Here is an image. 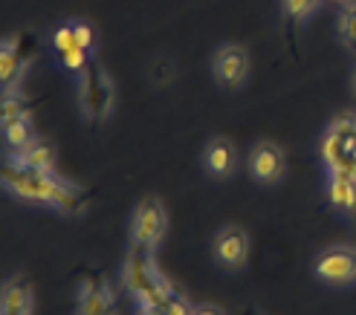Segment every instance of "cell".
<instances>
[{"label": "cell", "instance_id": "cell-22", "mask_svg": "<svg viewBox=\"0 0 356 315\" xmlns=\"http://www.w3.org/2000/svg\"><path fill=\"white\" fill-rule=\"evenodd\" d=\"M73 24H76V35H79L81 46H84L87 52H93V49H96V32H93V26L87 24V21H73Z\"/></svg>", "mask_w": 356, "mask_h": 315}, {"label": "cell", "instance_id": "cell-24", "mask_svg": "<svg viewBox=\"0 0 356 315\" xmlns=\"http://www.w3.org/2000/svg\"><path fill=\"white\" fill-rule=\"evenodd\" d=\"M136 315H165V309L163 307H139Z\"/></svg>", "mask_w": 356, "mask_h": 315}, {"label": "cell", "instance_id": "cell-14", "mask_svg": "<svg viewBox=\"0 0 356 315\" xmlns=\"http://www.w3.org/2000/svg\"><path fill=\"white\" fill-rule=\"evenodd\" d=\"M32 287L26 284V278H12L3 287V295H0V312H15V315H32Z\"/></svg>", "mask_w": 356, "mask_h": 315}, {"label": "cell", "instance_id": "cell-28", "mask_svg": "<svg viewBox=\"0 0 356 315\" xmlns=\"http://www.w3.org/2000/svg\"><path fill=\"white\" fill-rule=\"evenodd\" d=\"M111 315H116V312H111Z\"/></svg>", "mask_w": 356, "mask_h": 315}, {"label": "cell", "instance_id": "cell-26", "mask_svg": "<svg viewBox=\"0 0 356 315\" xmlns=\"http://www.w3.org/2000/svg\"><path fill=\"white\" fill-rule=\"evenodd\" d=\"M353 93H356V73H353Z\"/></svg>", "mask_w": 356, "mask_h": 315}, {"label": "cell", "instance_id": "cell-25", "mask_svg": "<svg viewBox=\"0 0 356 315\" xmlns=\"http://www.w3.org/2000/svg\"><path fill=\"white\" fill-rule=\"evenodd\" d=\"M333 3H342L345 6V3H350V0H333Z\"/></svg>", "mask_w": 356, "mask_h": 315}, {"label": "cell", "instance_id": "cell-27", "mask_svg": "<svg viewBox=\"0 0 356 315\" xmlns=\"http://www.w3.org/2000/svg\"><path fill=\"white\" fill-rule=\"evenodd\" d=\"M0 315H15V312H0Z\"/></svg>", "mask_w": 356, "mask_h": 315}, {"label": "cell", "instance_id": "cell-2", "mask_svg": "<svg viewBox=\"0 0 356 315\" xmlns=\"http://www.w3.org/2000/svg\"><path fill=\"white\" fill-rule=\"evenodd\" d=\"M322 160L327 173H345L356 180V116L345 113L327 128L322 139Z\"/></svg>", "mask_w": 356, "mask_h": 315}, {"label": "cell", "instance_id": "cell-3", "mask_svg": "<svg viewBox=\"0 0 356 315\" xmlns=\"http://www.w3.org/2000/svg\"><path fill=\"white\" fill-rule=\"evenodd\" d=\"M79 99L81 110L90 121H104L111 116L113 108V84L104 76V69L90 58V64L84 67L81 81H79Z\"/></svg>", "mask_w": 356, "mask_h": 315}, {"label": "cell", "instance_id": "cell-18", "mask_svg": "<svg viewBox=\"0 0 356 315\" xmlns=\"http://www.w3.org/2000/svg\"><path fill=\"white\" fill-rule=\"evenodd\" d=\"M318 3H322V0H284V17H287V24L296 29L305 17H310L316 12Z\"/></svg>", "mask_w": 356, "mask_h": 315}, {"label": "cell", "instance_id": "cell-8", "mask_svg": "<svg viewBox=\"0 0 356 315\" xmlns=\"http://www.w3.org/2000/svg\"><path fill=\"white\" fill-rule=\"evenodd\" d=\"M215 260L223 269H241L249 257V235L241 225H223L215 235Z\"/></svg>", "mask_w": 356, "mask_h": 315}, {"label": "cell", "instance_id": "cell-11", "mask_svg": "<svg viewBox=\"0 0 356 315\" xmlns=\"http://www.w3.org/2000/svg\"><path fill=\"white\" fill-rule=\"evenodd\" d=\"M76 304H79V315H111L116 312L113 304V289L102 281V278H87L79 287V295H76Z\"/></svg>", "mask_w": 356, "mask_h": 315}, {"label": "cell", "instance_id": "cell-7", "mask_svg": "<svg viewBox=\"0 0 356 315\" xmlns=\"http://www.w3.org/2000/svg\"><path fill=\"white\" fill-rule=\"evenodd\" d=\"M249 173L264 185H275L287 173V156L275 142H258L249 151Z\"/></svg>", "mask_w": 356, "mask_h": 315}, {"label": "cell", "instance_id": "cell-15", "mask_svg": "<svg viewBox=\"0 0 356 315\" xmlns=\"http://www.w3.org/2000/svg\"><path fill=\"white\" fill-rule=\"evenodd\" d=\"M12 162L24 165V168H32V171H47V173H52V171H56V151H52V145L44 142V139H35L29 148L12 153Z\"/></svg>", "mask_w": 356, "mask_h": 315}, {"label": "cell", "instance_id": "cell-1", "mask_svg": "<svg viewBox=\"0 0 356 315\" xmlns=\"http://www.w3.org/2000/svg\"><path fill=\"white\" fill-rule=\"evenodd\" d=\"M3 185L9 188V194L17 200H26V203H38V205H49V208H58L61 214H79L84 208V188L73 185L61 180L56 171L47 173V171H32L24 168L17 162H6L3 168Z\"/></svg>", "mask_w": 356, "mask_h": 315}, {"label": "cell", "instance_id": "cell-23", "mask_svg": "<svg viewBox=\"0 0 356 315\" xmlns=\"http://www.w3.org/2000/svg\"><path fill=\"white\" fill-rule=\"evenodd\" d=\"M194 315H226V312H223L218 304H200Z\"/></svg>", "mask_w": 356, "mask_h": 315}, {"label": "cell", "instance_id": "cell-13", "mask_svg": "<svg viewBox=\"0 0 356 315\" xmlns=\"http://www.w3.org/2000/svg\"><path fill=\"white\" fill-rule=\"evenodd\" d=\"M26 61H29V58H26L21 41L3 38V44H0V81H3L6 90L17 84V78H21Z\"/></svg>", "mask_w": 356, "mask_h": 315}, {"label": "cell", "instance_id": "cell-19", "mask_svg": "<svg viewBox=\"0 0 356 315\" xmlns=\"http://www.w3.org/2000/svg\"><path fill=\"white\" fill-rule=\"evenodd\" d=\"M29 113V108H26V101H24V96L21 93H15V90H6L3 93V101H0V121H12V119H17V116H26Z\"/></svg>", "mask_w": 356, "mask_h": 315}, {"label": "cell", "instance_id": "cell-5", "mask_svg": "<svg viewBox=\"0 0 356 315\" xmlns=\"http://www.w3.org/2000/svg\"><path fill=\"white\" fill-rule=\"evenodd\" d=\"M159 278H163V272H159L154 264V249L131 243L128 255H124V266H122V284L128 289L131 298L139 301Z\"/></svg>", "mask_w": 356, "mask_h": 315}, {"label": "cell", "instance_id": "cell-4", "mask_svg": "<svg viewBox=\"0 0 356 315\" xmlns=\"http://www.w3.org/2000/svg\"><path fill=\"white\" fill-rule=\"evenodd\" d=\"M168 235V212L156 197H145L131 217V243L156 249Z\"/></svg>", "mask_w": 356, "mask_h": 315}, {"label": "cell", "instance_id": "cell-12", "mask_svg": "<svg viewBox=\"0 0 356 315\" xmlns=\"http://www.w3.org/2000/svg\"><path fill=\"white\" fill-rule=\"evenodd\" d=\"M203 162H206V171L211 177L226 180V177H232L235 168H238V151L229 139H211L203 151Z\"/></svg>", "mask_w": 356, "mask_h": 315}, {"label": "cell", "instance_id": "cell-17", "mask_svg": "<svg viewBox=\"0 0 356 315\" xmlns=\"http://www.w3.org/2000/svg\"><path fill=\"white\" fill-rule=\"evenodd\" d=\"M3 139H6V145L12 148V153L29 148L35 142V128H32V121H29V113L6 121V125H3Z\"/></svg>", "mask_w": 356, "mask_h": 315}, {"label": "cell", "instance_id": "cell-10", "mask_svg": "<svg viewBox=\"0 0 356 315\" xmlns=\"http://www.w3.org/2000/svg\"><path fill=\"white\" fill-rule=\"evenodd\" d=\"M52 44H56V52L61 56V64L70 69V73H84V67L90 64V52L81 46L73 21H67V24H61L56 29V35H52Z\"/></svg>", "mask_w": 356, "mask_h": 315}, {"label": "cell", "instance_id": "cell-16", "mask_svg": "<svg viewBox=\"0 0 356 315\" xmlns=\"http://www.w3.org/2000/svg\"><path fill=\"white\" fill-rule=\"evenodd\" d=\"M327 200L345 214H356V180L345 173H327Z\"/></svg>", "mask_w": 356, "mask_h": 315}, {"label": "cell", "instance_id": "cell-6", "mask_svg": "<svg viewBox=\"0 0 356 315\" xmlns=\"http://www.w3.org/2000/svg\"><path fill=\"white\" fill-rule=\"evenodd\" d=\"M313 272L318 281L333 287H348L356 281V249L353 246H327L316 255Z\"/></svg>", "mask_w": 356, "mask_h": 315}, {"label": "cell", "instance_id": "cell-9", "mask_svg": "<svg viewBox=\"0 0 356 315\" xmlns=\"http://www.w3.org/2000/svg\"><path fill=\"white\" fill-rule=\"evenodd\" d=\"M215 78L229 87V90H235V87H241L249 76V56H246V49L238 46V44H226L218 49V56H215Z\"/></svg>", "mask_w": 356, "mask_h": 315}, {"label": "cell", "instance_id": "cell-20", "mask_svg": "<svg viewBox=\"0 0 356 315\" xmlns=\"http://www.w3.org/2000/svg\"><path fill=\"white\" fill-rule=\"evenodd\" d=\"M339 35H342L345 44L356 46V0L345 3L339 12Z\"/></svg>", "mask_w": 356, "mask_h": 315}, {"label": "cell", "instance_id": "cell-21", "mask_svg": "<svg viewBox=\"0 0 356 315\" xmlns=\"http://www.w3.org/2000/svg\"><path fill=\"white\" fill-rule=\"evenodd\" d=\"M163 309H165V315H194V312H197V307H194L180 289H177V292L171 295L168 304H165Z\"/></svg>", "mask_w": 356, "mask_h": 315}]
</instances>
